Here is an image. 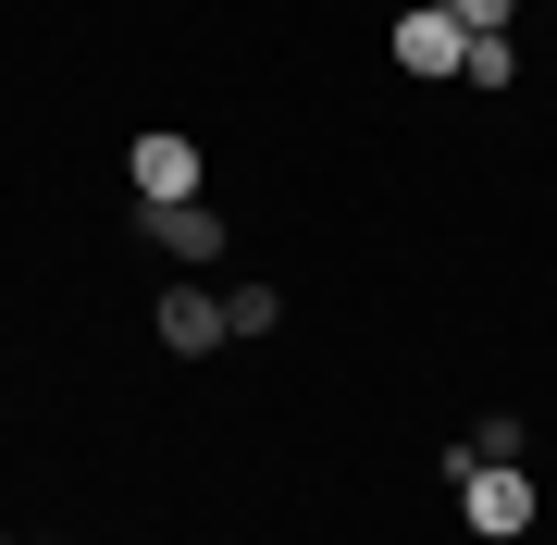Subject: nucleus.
Returning <instances> with one entry per match:
<instances>
[{"label":"nucleus","mask_w":557,"mask_h":545,"mask_svg":"<svg viewBox=\"0 0 557 545\" xmlns=\"http://www.w3.org/2000/svg\"><path fill=\"white\" fill-rule=\"evenodd\" d=\"M446 471H458V521H471L483 545L533 533V471H496V459H471V446H446Z\"/></svg>","instance_id":"nucleus-1"},{"label":"nucleus","mask_w":557,"mask_h":545,"mask_svg":"<svg viewBox=\"0 0 557 545\" xmlns=\"http://www.w3.org/2000/svg\"><path fill=\"white\" fill-rule=\"evenodd\" d=\"M458 13V38H508V0H446Z\"/></svg>","instance_id":"nucleus-8"},{"label":"nucleus","mask_w":557,"mask_h":545,"mask_svg":"<svg viewBox=\"0 0 557 545\" xmlns=\"http://www.w3.org/2000/svg\"><path fill=\"white\" fill-rule=\"evenodd\" d=\"M458 87H520V38H471L458 50Z\"/></svg>","instance_id":"nucleus-7"},{"label":"nucleus","mask_w":557,"mask_h":545,"mask_svg":"<svg viewBox=\"0 0 557 545\" xmlns=\"http://www.w3.org/2000/svg\"><path fill=\"white\" fill-rule=\"evenodd\" d=\"M458 50H471V38H458V13H446V0L397 13V75H458Z\"/></svg>","instance_id":"nucleus-4"},{"label":"nucleus","mask_w":557,"mask_h":545,"mask_svg":"<svg viewBox=\"0 0 557 545\" xmlns=\"http://www.w3.org/2000/svg\"><path fill=\"white\" fill-rule=\"evenodd\" d=\"M161 347H174V360H211L223 347V298L199 273H161Z\"/></svg>","instance_id":"nucleus-3"},{"label":"nucleus","mask_w":557,"mask_h":545,"mask_svg":"<svg viewBox=\"0 0 557 545\" xmlns=\"http://www.w3.org/2000/svg\"><path fill=\"white\" fill-rule=\"evenodd\" d=\"M124 174H137V211H174V199H199V137L149 124V137L124 149Z\"/></svg>","instance_id":"nucleus-2"},{"label":"nucleus","mask_w":557,"mask_h":545,"mask_svg":"<svg viewBox=\"0 0 557 545\" xmlns=\"http://www.w3.org/2000/svg\"><path fill=\"white\" fill-rule=\"evenodd\" d=\"M149 248L199 273V261H223V211H211V199H174V211H149Z\"/></svg>","instance_id":"nucleus-5"},{"label":"nucleus","mask_w":557,"mask_h":545,"mask_svg":"<svg viewBox=\"0 0 557 545\" xmlns=\"http://www.w3.org/2000/svg\"><path fill=\"white\" fill-rule=\"evenodd\" d=\"M273 323H285V285H260V273H248V285H223V335H248V347H260Z\"/></svg>","instance_id":"nucleus-6"},{"label":"nucleus","mask_w":557,"mask_h":545,"mask_svg":"<svg viewBox=\"0 0 557 545\" xmlns=\"http://www.w3.org/2000/svg\"><path fill=\"white\" fill-rule=\"evenodd\" d=\"M0 545H13V533H0Z\"/></svg>","instance_id":"nucleus-9"}]
</instances>
